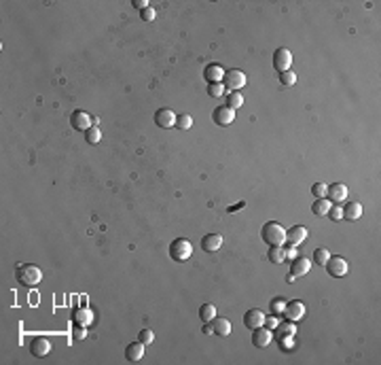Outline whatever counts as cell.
<instances>
[{
  "mask_svg": "<svg viewBox=\"0 0 381 365\" xmlns=\"http://www.w3.org/2000/svg\"><path fill=\"white\" fill-rule=\"evenodd\" d=\"M303 314H305V306H303V302H298V299H292V302H286L284 316L288 318V321L297 323V321H301V318H303Z\"/></svg>",
  "mask_w": 381,
  "mask_h": 365,
  "instance_id": "7c38bea8",
  "label": "cell"
},
{
  "mask_svg": "<svg viewBox=\"0 0 381 365\" xmlns=\"http://www.w3.org/2000/svg\"><path fill=\"white\" fill-rule=\"evenodd\" d=\"M269 308H271V314H280V312H284L286 308V299L284 297H275L269 302Z\"/></svg>",
  "mask_w": 381,
  "mask_h": 365,
  "instance_id": "4dcf8cb0",
  "label": "cell"
},
{
  "mask_svg": "<svg viewBox=\"0 0 381 365\" xmlns=\"http://www.w3.org/2000/svg\"><path fill=\"white\" fill-rule=\"evenodd\" d=\"M326 270H328V274H331V276L341 278V276L348 274L349 265H348V261H345L343 257H331V259L326 261Z\"/></svg>",
  "mask_w": 381,
  "mask_h": 365,
  "instance_id": "ba28073f",
  "label": "cell"
},
{
  "mask_svg": "<svg viewBox=\"0 0 381 365\" xmlns=\"http://www.w3.org/2000/svg\"><path fill=\"white\" fill-rule=\"evenodd\" d=\"M284 253H286V259H290V261H292V259H297V257H298V255H297V246H292V244L286 246V248H284Z\"/></svg>",
  "mask_w": 381,
  "mask_h": 365,
  "instance_id": "ab89813d",
  "label": "cell"
},
{
  "mask_svg": "<svg viewBox=\"0 0 381 365\" xmlns=\"http://www.w3.org/2000/svg\"><path fill=\"white\" fill-rule=\"evenodd\" d=\"M203 333L206 335H210V333H214V329H212V325H210V323H203V329H201Z\"/></svg>",
  "mask_w": 381,
  "mask_h": 365,
  "instance_id": "b9f144b4",
  "label": "cell"
},
{
  "mask_svg": "<svg viewBox=\"0 0 381 365\" xmlns=\"http://www.w3.org/2000/svg\"><path fill=\"white\" fill-rule=\"evenodd\" d=\"M208 94L212 96V98L225 96V85H222V83H210V85H208Z\"/></svg>",
  "mask_w": 381,
  "mask_h": 365,
  "instance_id": "d6a6232c",
  "label": "cell"
},
{
  "mask_svg": "<svg viewBox=\"0 0 381 365\" xmlns=\"http://www.w3.org/2000/svg\"><path fill=\"white\" fill-rule=\"evenodd\" d=\"M138 340L142 342L144 346H146V344H152V340H155V333H152L150 329H142V331L138 333Z\"/></svg>",
  "mask_w": 381,
  "mask_h": 365,
  "instance_id": "d590c367",
  "label": "cell"
},
{
  "mask_svg": "<svg viewBox=\"0 0 381 365\" xmlns=\"http://www.w3.org/2000/svg\"><path fill=\"white\" fill-rule=\"evenodd\" d=\"M326 198L331 202H335V204H341V202L348 198V187H345L343 183H332L331 187H328Z\"/></svg>",
  "mask_w": 381,
  "mask_h": 365,
  "instance_id": "5bb4252c",
  "label": "cell"
},
{
  "mask_svg": "<svg viewBox=\"0 0 381 365\" xmlns=\"http://www.w3.org/2000/svg\"><path fill=\"white\" fill-rule=\"evenodd\" d=\"M169 255H172V259H176V261H186L193 255V244L184 238H178L169 244Z\"/></svg>",
  "mask_w": 381,
  "mask_h": 365,
  "instance_id": "3957f363",
  "label": "cell"
},
{
  "mask_svg": "<svg viewBox=\"0 0 381 365\" xmlns=\"http://www.w3.org/2000/svg\"><path fill=\"white\" fill-rule=\"evenodd\" d=\"M85 140L89 142V144H98L99 140H102V132H99L96 125H91L89 130L85 132Z\"/></svg>",
  "mask_w": 381,
  "mask_h": 365,
  "instance_id": "f1b7e54d",
  "label": "cell"
},
{
  "mask_svg": "<svg viewBox=\"0 0 381 365\" xmlns=\"http://www.w3.org/2000/svg\"><path fill=\"white\" fill-rule=\"evenodd\" d=\"M222 246V236L220 234H208L206 238L201 240V248L206 253H216Z\"/></svg>",
  "mask_w": 381,
  "mask_h": 365,
  "instance_id": "ac0fdd59",
  "label": "cell"
},
{
  "mask_svg": "<svg viewBox=\"0 0 381 365\" xmlns=\"http://www.w3.org/2000/svg\"><path fill=\"white\" fill-rule=\"evenodd\" d=\"M15 278L17 282L23 287H34L40 282V278H43V272H40L38 265L34 263H19L15 270Z\"/></svg>",
  "mask_w": 381,
  "mask_h": 365,
  "instance_id": "6da1fadb",
  "label": "cell"
},
{
  "mask_svg": "<svg viewBox=\"0 0 381 365\" xmlns=\"http://www.w3.org/2000/svg\"><path fill=\"white\" fill-rule=\"evenodd\" d=\"M261 234H263V240H265L269 246H282L286 242V229L275 221H269L263 225Z\"/></svg>",
  "mask_w": 381,
  "mask_h": 365,
  "instance_id": "7a4b0ae2",
  "label": "cell"
},
{
  "mask_svg": "<svg viewBox=\"0 0 381 365\" xmlns=\"http://www.w3.org/2000/svg\"><path fill=\"white\" fill-rule=\"evenodd\" d=\"M70 123H72L74 130L87 132L93 125V117L89 113H85V111H74L72 115H70Z\"/></svg>",
  "mask_w": 381,
  "mask_h": 365,
  "instance_id": "8992f818",
  "label": "cell"
},
{
  "mask_svg": "<svg viewBox=\"0 0 381 365\" xmlns=\"http://www.w3.org/2000/svg\"><path fill=\"white\" fill-rule=\"evenodd\" d=\"M331 200H326V198H318L312 204V212L315 214V217H326L328 214V210H331Z\"/></svg>",
  "mask_w": 381,
  "mask_h": 365,
  "instance_id": "44dd1931",
  "label": "cell"
},
{
  "mask_svg": "<svg viewBox=\"0 0 381 365\" xmlns=\"http://www.w3.org/2000/svg\"><path fill=\"white\" fill-rule=\"evenodd\" d=\"M133 9H138V11H144V9H149V0H133Z\"/></svg>",
  "mask_w": 381,
  "mask_h": 365,
  "instance_id": "60d3db41",
  "label": "cell"
},
{
  "mask_svg": "<svg viewBox=\"0 0 381 365\" xmlns=\"http://www.w3.org/2000/svg\"><path fill=\"white\" fill-rule=\"evenodd\" d=\"M191 125H193V117H191V115H178V117H176V127H178V130L186 132Z\"/></svg>",
  "mask_w": 381,
  "mask_h": 365,
  "instance_id": "f546056e",
  "label": "cell"
},
{
  "mask_svg": "<svg viewBox=\"0 0 381 365\" xmlns=\"http://www.w3.org/2000/svg\"><path fill=\"white\" fill-rule=\"evenodd\" d=\"M30 352L34 357H47L51 352V342L43 338V335H38V338H34L30 342Z\"/></svg>",
  "mask_w": 381,
  "mask_h": 365,
  "instance_id": "4fadbf2b",
  "label": "cell"
},
{
  "mask_svg": "<svg viewBox=\"0 0 381 365\" xmlns=\"http://www.w3.org/2000/svg\"><path fill=\"white\" fill-rule=\"evenodd\" d=\"M275 333H278L280 338H292V335L297 333L295 323H292V321H288V323H280V325L275 327Z\"/></svg>",
  "mask_w": 381,
  "mask_h": 365,
  "instance_id": "cb8c5ba5",
  "label": "cell"
},
{
  "mask_svg": "<svg viewBox=\"0 0 381 365\" xmlns=\"http://www.w3.org/2000/svg\"><path fill=\"white\" fill-rule=\"evenodd\" d=\"M305 238H307V229H305L303 225H295V227H290L286 231V242L292 246H298Z\"/></svg>",
  "mask_w": 381,
  "mask_h": 365,
  "instance_id": "9a60e30c",
  "label": "cell"
},
{
  "mask_svg": "<svg viewBox=\"0 0 381 365\" xmlns=\"http://www.w3.org/2000/svg\"><path fill=\"white\" fill-rule=\"evenodd\" d=\"M199 318H201L203 323H212L216 318V308L212 304H203L201 308H199Z\"/></svg>",
  "mask_w": 381,
  "mask_h": 365,
  "instance_id": "484cf974",
  "label": "cell"
},
{
  "mask_svg": "<svg viewBox=\"0 0 381 365\" xmlns=\"http://www.w3.org/2000/svg\"><path fill=\"white\" fill-rule=\"evenodd\" d=\"M280 323H282V321H280V316H278V314L265 316V327H269V329H271V331H273V329L280 325Z\"/></svg>",
  "mask_w": 381,
  "mask_h": 365,
  "instance_id": "74e56055",
  "label": "cell"
},
{
  "mask_svg": "<svg viewBox=\"0 0 381 365\" xmlns=\"http://www.w3.org/2000/svg\"><path fill=\"white\" fill-rule=\"evenodd\" d=\"M328 259H331V251H328V248H315L314 251V261L318 263V265H326V261Z\"/></svg>",
  "mask_w": 381,
  "mask_h": 365,
  "instance_id": "83f0119b",
  "label": "cell"
},
{
  "mask_svg": "<svg viewBox=\"0 0 381 365\" xmlns=\"http://www.w3.org/2000/svg\"><path fill=\"white\" fill-rule=\"evenodd\" d=\"M140 17H142L144 21H152L157 17V11L152 9V7H149V9H144V11H140Z\"/></svg>",
  "mask_w": 381,
  "mask_h": 365,
  "instance_id": "f35d334b",
  "label": "cell"
},
{
  "mask_svg": "<svg viewBox=\"0 0 381 365\" xmlns=\"http://www.w3.org/2000/svg\"><path fill=\"white\" fill-rule=\"evenodd\" d=\"M176 117H178V115H176L172 108H159V111L155 113V123L163 127V130H167V127L176 125Z\"/></svg>",
  "mask_w": 381,
  "mask_h": 365,
  "instance_id": "8fae6325",
  "label": "cell"
},
{
  "mask_svg": "<svg viewBox=\"0 0 381 365\" xmlns=\"http://www.w3.org/2000/svg\"><path fill=\"white\" fill-rule=\"evenodd\" d=\"M312 193L315 195V198H326V193H328V185H326V183H315L314 187H312Z\"/></svg>",
  "mask_w": 381,
  "mask_h": 365,
  "instance_id": "836d02e7",
  "label": "cell"
},
{
  "mask_svg": "<svg viewBox=\"0 0 381 365\" xmlns=\"http://www.w3.org/2000/svg\"><path fill=\"white\" fill-rule=\"evenodd\" d=\"M74 323H79V325H91V321H93V312L89 310V308H79V310H74Z\"/></svg>",
  "mask_w": 381,
  "mask_h": 365,
  "instance_id": "7402d4cb",
  "label": "cell"
},
{
  "mask_svg": "<svg viewBox=\"0 0 381 365\" xmlns=\"http://www.w3.org/2000/svg\"><path fill=\"white\" fill-rule=\"evenodd\" d=\"M85 335H87L85 325H79V323H74V327H72V338H74V340H85Z\"/></svg>",
  "mask_w": 381,
  "mask_h": 365,
  "instance_id": "8d00e7d4",
  "label": "cell"
},
{
  "mask_svg": "<svg viewBox=\"0 0 381 365\" xmlns=\"http://www.w3.org/2000/svg\"><path fill=\"white\" fill-rule=\"evenodd\" d=\"M244 325L248 327V329H259V327H263L265 325V314H263V310H259V308H252V310H248L244 314Z\"/></svg>",
  "mask_w": 381,
  "mask_h": 365,
  "instance_id": "30bf717a",
  "label": "cell"
},
{
  "mask_svg": "<svg viewBox=\"0 0 381 365\" xmlns=\"http://www.w3.org/2000/svg\"><path fill=\"white\" fill-rule=\"evenodd\" d=\"M280 81H282V85L290 87V85L297 83V74L292 72V70H284V72H280Z\"/></svg>",
  "mask_w": 381,
  "mask_h": 365,
  "instance_id": "1f68e13d",
  "label": "cell"
},
{
  "mask_svg": "<svg viewBox=\"0 0 381 365\" xmlns=\"http://www.w3.org/2000/svg\"><path fill=\"white\" fill-rule=\"evenodd\" d=\"M326 217H331L332 221H341V219H343V206H339V204L331 206V210H328Z\"/></svg>",
  "mask_w": 381,
  "mask_h": 365,
  "instance_id": "e575fe53",
  "label": "cell"
},
{
  "mask_svg": "<svg viewBox=\"0 0 381 365\" xmlns=\"http://www.w3.org/2000/svg\"><path fill=\"white\" fill-rule=\"evenodd\" d=\"M222 85H225V89H229V91L242 89L244 85H246V74L242 70H237V68H233V70H227L225 77H222Z\"/></svg>",
  "mask_w": 381,
  "mask_h": 365,
  "instance_id": "277c9868",
  "label": "cell"
},
{
  "mask_svg": "<svg viewBox=\"0 0 381 365\" xmlns=\"http://www.w3.org/2000/svg\"><path fill=\"white\" fill-rule=\"evenodd\" d=\"M271 340H273V331L265 325L254 329V333H252V344H254L256 348H265V346L271 344Z\"/></svg>",
  "mask_w": 381,
  "mask_h": 365,
  "instance_id": "9c48e42d",
  "label": "cell"
},
{
  "mask_svg": "<svg viewBox=\"0 0 381 365\" xmlns=\"http://www.w3.org/2000/svg\"><path fill=\"white\" fill-rule=\"evenodd\" d=\"M222 77H225V70H222V66L218 64H208L206 70H203V79L210 83H222Z\"/></svg>",
  "mask_w": 381,
  "mask_h": 365,
  "instance_id": "2e32d148",
  "label": "cell"
},
{
  "mask_svg": "<svg viewBox=\"0 0 381 365\" xmlns=\"http://www.w3.org/2000/svg\"><path fill=\"white\" fill-rule=\"evenodd\" d=\"M273 66H275V70H280V72L292 70V53L286 47H280L273 53Z\"/></svg>",
  "mask_w": 381,
  "mask_h": 365,
  "instance_id": "5b68a950",
  "label": "cell"
},
{
  "mask_svg": "<svg viewBox=\"0 0 381 365\" xmlns=\"http://www.w3.org/2000/svg\"><path fill=\"white\" fill-rule=\"evenodd\" d=\"M244 104V96L239 94V91H229L227 94V100H225V106H229V108H239Z\"/></svg>",
  "mask_w": 381,
  "mask_h": 365,
  "instance_id": "d4e9b609",
  "label": "cell"
},
{
  "mask_svg": "<svg viewBox=\"0 0 381 365\" xmlns=\"http://www.w3.org/2000/svg\"><path fill=\"white\" fill-rule=\"evenodd\" d=\"M212 329L216 335H229L231 333V323H229V318H218L216 316L212 321Z\"/></svg>",
  "mask_w": 381,
  "mask_h": 365,
  "instance_id": "603a6c76",
  "label": "cell"
},
{
  "mask_svg": "<svg viewBox=\"0 0 381 365\" xmlns=\"http://www.w3.org/2000/svg\"><path fill=\"white\" fill-rule=\"evenodd\" d=\"M360 217H362L360 202H348V204L343 206V219H348V221H358Z\"/></svg>",
  "mask_w": 381,
  "mask_h": 365,
  "instance_id": "ffe728a7",
  "label": "cell"
},
{
  "mask_svg": "<svg viewBox=\"0 0 381 365\" xmlns=\"http://www.w3.org/2000/svg\"><path fill=\"white\" fill-rule=\"evenodd\" d=\"M309 270H312V261H309L307 257H297V259H292V270H290V274H295V276L298 278V276H305Z\"/></svg>",
  "mask_w": 381,
  "mask_h": 365,
  "instance_id": "d6986e66",
  "label": "cell"
},
{
  "mask_svg": "<svg viewBox=\"0 0 381 365\" xmlns=\"http://www.w3.org/2000/svg\"><path fill=\"white\" fill-rule=\"evenodd\" d=\"M267 257H269V261H271V263H282L286 259V253H284L282 246H271V248H269V253H267Z\"/></svg>",
  "mask_w": 381,
  "mask_h": 365,
  "instance_id": "4316f807",
  "label": "cell"
},
{
  "mask_svg": "<svg viewBox=\"0 0 381 365\" xmlns=\"http://www.w3.org/2000/svg\"><path fill=\"white\" fill-rule=\"evenodd\" d=\"M212 119H214V123L216 125H220V127H225V125H231L233 123V119H235V111L233 108H229V106H218V108H214V115H212Z\"/></svg>",
  "mask_w": 381,
  "mask_h": 365,
  "instance_id": "52a82bcc",
  "label": "cell"
},
{
  "mask_svg": "<svg viewBox=\"0 0 381 365\" xmlns=\"http://www.w3.org/2000/svg\"><path fill=\"white\" fill-rule=\"evenodd\" d=\"M125 357H127V361H132V363L140 361V359L144 357V344L140 340L132 342V344H127L125 346Z\"/></svg>",
  "mask_w": 381,
  "mask_h": 365,
  "instance_id": "e0dca14e",
  "label": "cell"
}]
</instances>
